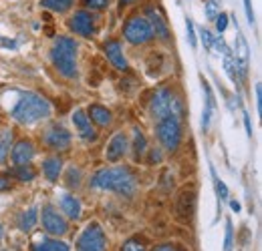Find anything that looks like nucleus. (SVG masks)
<instances>
[{"mask_svg":"<svg viewBox=\"0 0 262 251\" xmlns=\"http://www.w3.org/2000/svg\"><path fill=\"white\" fill-rule=\"evenodd\" d=\"M51 61L65 79H75L77 77V42L69 36H59L51 48Z\"/></svg>","mask_w":262,"mask_h":251,"instance_id":"3","label":"nucleus"},{"mask_svg":"<svg viewBox=\"0 0 262 251\" xmlns=\"http://www.w3.org/2000/svg\"><path fill=\"white\" fill-rule=\"evenodd\" d=\"M107 249V237L101 229V225L91 223L85 227V231L79 235L77 251H105Z\"/></svg>","mask_w":262,"mask_h":251,"instance_id":"7","label":"nucleus"},{"mask_svg":"<svg viewBox=\"0 0 262 251\" xmlns=\"http://www.w3.org/2000/svg\"><path fill=\"white\" fill-rule=\"evenodd\" d=\"M109 4V0H85V6L89 10H103Z\"/></svg>","mask_w":262,"mask_h":251,"instance_id":"33","label":"nucleus"},{"mask_svg":"<svg viewBox=\"0 0 262 251\" xmlns=\"http://www.w3.org/2000/svg\"><path fill=\"white\" fill-rule=\"evenodd\" d=\"M234 245V229H232V221H226V235H224V251H232Z\"/></svg>","mask_w":262,"mask_h":251,"instance_id":"29","label":"nucleus"},{"mask_svg":"<svg viewBox=\"0 0 262 251\" xmlns=\"http://www.w3.org/2000/svg\"><path fill=\"white\" fill-rule=\"evenodd\" d=\"M127 147H129V145H127V137H125L123 133L113 135L111 141H109V145H107L105 159H107V161H119V159L127 153Z\"/></svg>","mask_w":262,"mask_h":251,"instance_id":"13","label":"nucleus"},{"mask_svg":"<svg viewBox=\"0 0 262 251\" xmlns=\"http://www.w3.org/2000/svg\"><path fill=\"white\" fill-rule=\"evenodd\" d=\"M87 117H91L99 127H107L111 123V113H109V109H107V107H101V105H91Z\"/></svg>","mask_w":262,"mask_h":251,"instance_id":"21","label":"nucleus"},{"mask_svg":"<svg viewBox=\"0 0 262 251\" xmlns=\"http://www.w3.org/2000/svg\"><path fill=\"white\" fill-rule=\"evenodd\" d=\"M133 149H135V157L139 159L145 149H147V141H145V135L139 131V129H133Z\"/></svg>","mask_w":262,"mask_h":251,"instance_id":"25","label":"nucleus"},{"mask_svg":"<svg viewBox=\"0 0 262 251\" xmlns=\"http://www.w3.org/2000/svg\"><path fill=\"white\" fill-rule=\"evenodd\" d=\"M61 171H63V161H61V159L53 157V159H47V161L42 163V173H45V177H47L51 183H55V181L59 179Z\"/></svg>","mask_w":262,"mask_h":251,"instance_id":"19","label":"nucleus"},{"mask_svg":"<svg viewBox=\"0 0 262 251\" xmlns=\"http://www.w3.org/2000/svg\"><path fill=\"white\" fill-rule=\"evenodd\" d=\"M10 175H14V177L20 179V181H33L34 175H36V171L27 163V165H16V167L10 171Z\"/></svg>","mask_w":262,"mask_h":251,"instance_id":"24","label":"nucleus"},{"mask_svg":"<svg viewBox=\"0 0 262 251\" xmlns=\"http://www.w3.org/2000/svg\"><path fill=\"white\" fill-rule=\"evenodd\" d=\"M204 10H206V18L208 20H216V16L220 14V6H218L216 0H208L206 6H204Z\"/></svg>","mask_w":262,"mask_h":251,"instance_id":"27","label":"nucleus"},{"mask_svg":"<svg viewBox=\"0 0 262 251\" xmlns=\"http://www.w3.org/2000/svg\"><path fill=\"white\" fill-rule=\"evenodd\" d=\"M244 10H246V18L250 24H254V10H252V0H244Z\"/></svg>","mask_w":262,"mask_h":251,"instance_id":"37","label":"nucleus"},{"mask_svg":"<svg viewBox=\"0 0 262 251\" xmlns=\"http://www.w3.org/2000/svg\"><path fill=\"white\" fill-rule=\"evenodd\" d=\"M230 207H232V211H236V213L240 211V203H238V201H230Z\"/></svg>","mask_w":262,"mask_h":251,"instance_id":"43","label":"nucleus"},{"mask_svg":"<svg viewBox=\"0 0 262 251\" xmlns=\"http://www.w3.org/2000/svg\"><path fill=\"white\" fill-rule=\"evenodd\" d=\"M244 125H246L248 137H252V125H250V117H248V113H244Z\"/></svg>","mask_w":262,"mask_h":251,"instance_id":"40","label":"nucleus"},{"mask_svg":"<svg viewBox=\"0 0 262 251\" xmlns=\"http://www.w3.org/2000/svg\"><path fill=\"white\" fill-rule=\"evenodd\" d=\"M61 211L65 213L69 219H79L81 217V201L75 195L65 193L61 197Z\"/></svg>","mask_w":262,"mask_h":251,"instance_id":"16","label":"nucleus"},{"mask_svg":"<svg viewBox=\"0 0 262 251\" xmlns=\"http://www.w3.org/2000/svg\"><path fill=\"white\" fill-rule=\"evenodd\" d=\"M212 177H214V185H216V193H218V203L220 199H228V187L224 185V181H220L214 173V167H212Z\"/></svg>","mask_w":262,"mask_h":251,"instance_id":"28","label":"nucleus"},{"mask_svg":"<svg viewBox=\"0 0 262 251\" xmlns=\"http://www.w3.org/2000/svg\"><path fill=\"white\" fill-rule=\"evenodd\" d=\"M121 251H145V247H143L139 241H135V239H129V241H125V243H123Z\"/></svg>","mask_w":262,"mask_h":251,"instance_id":"35","label":"nucleus"},{"mask_svg":"<svg viewBox=\"0 0 262 251\" xmlns=\"http://www.w3.org/2000/svg\"><path fill=\"white\" fill-rule=\"evenodd\" d=\"M151 163H158V161H160V159H162V155H160V151H151Z\"/></svg>","mask_w":262,"mask_h":251,"instance_id":"42","label":"nucleus"},{"mask_svg":"<svg viewBox=\"0 0 262 251\" xmlns=\"http://www.w3.org/2000/svg\"><path fill=\"white\" fill-rule=\"evenodd\" d=\"M34 157V147L31 141H20L12 147V153H10V159L14 165H27L31 163Z\"/></svg>","mask_w":262,"mask_h":251,"instance_id":"15","label":"nucleus"},{"mask_svg":"<svg viewBox=\"0 0 262 251\" xmlns=\"http://www.w3.org/2000/svg\"><path fill=\"white\" fill-rule=\"evenodd\" d=\"M51 115V103L36 93H25L12 109V119L20 125H33Z\"/></svg>","mask_w":262,"mask_h":251,"instance_id":"2","label":"nucleus"},{"mask_svg":"<svg viewBox=\"0 0 262 251\" xmlns=\"http://www.w3.org/2000/svg\"><path fill=\"white\" fill-rule=\"evenodd\" d=\"M147 22H149L154 34H158L160 38H167V36H169V31H167V24H165L164 16H162L158 10L147 8Z\"/></svg>","mask_w":262,"mask_h":251,"instance_id":"17","label":"nucleus"},{"mask_svg":"<svg viewBox=\"0 0 262 251\" xmlns=\"http://www.w3.org/2000/svg\"><path fill=\"white\" fill-rule=\"evenodd\" d=\"M256 109H258V113L262 111V85L260 83H256Z\"/></svg>","mask_w":262,"mask_h":251,"instance_id":"38","label":"nucleus"},{"mask_svg":"<svg viewBox=\"0 0 262 251\" xmlns=\"http://www.w3.org/2000/svg\"><path fill=\"white\" fill-rule=\"evenodd\" d=\"M212 48H216L218 53H222V55H228V53H232L228 48V44L224 42V38L220 36V38H214V44H212Z\"/></svg>","mask_w":262,"mask_h":251,"instance_id":"34","label":"nucleus"},{"mask_svg":"<svg viewBox=\"0 0 262 251\" xmlns=\"http://www.w3.org/2000/svg\"><path fill=\"white\" fill-rule=\"evenodd\" d=\"M79 181H81V171H79V169H75V167H71V169H69L67 185H69V187H73V185L77 187V185H79Z\"/></svg>","mask_w":262,"mask_h":251,"instance_id":"30","label":"nucleus"},{"mask_svg":"<svg viewBox=\"0 0 262 251\" xmlns=\"http://www.w3.org/2000/svg\"><path fill=\"white\" fill-rule=\"evenodd\" d=\"M123 36L129 40L131 44H143V42L151 40L154 31H151V27H149V22H147L145 16L135 14V16H131L129 20L125 22V27H123Z\"/></svg>","mask_w":262,"mask_h":251,"instance_id":"6","label":"nucleus"},{"mask_svg":"<svg viewBox=\"0 0 262 251\" xmlns=\"http://www.w3.org/2000/svg\"><path fill=\"white\" fill-rule=\"evenodd\" d=\"M158 139L165 151H176L182 143V125L178 117H164L158 121Z\"/></svg>","mask_w":262,"mask_h":251,"instance_id":"5","label":"nucleus"},{"mask_svg":"<svg viewBox=\"0 0 262 251\" xmlns=\"http://www.w3.org/2000/svg\"><path fill=\"white\" fill-rule=\"evenodd\" d=\"M2 233H4V227L0 225V241H2Z\"/></svg>","mask_w":262,"mask_h":251,"instance_id":"44","label":"nucleus"},{"mask_svg":"<svg viewBox=\"0 0 262 251\" xmlns=\"http://www.w3.org/2000/svg\"><path fill=\"white\" fill-rule=\"evenodd\" d=\"M8 189H10V181L6 177H0V193L2 191H8Z\"/></svg>","mask_w":262,"mask_h":251,"instance_id":"41","label":"nucleus"},{"mask_svg":"<svg viewBox=\"0 0 262 251\" xmlns=\"http://www.w3.org/2000/svg\"><path fill=\"white\" fill-rule=\"evenodd\" d=\"M69 27H71V31L81 34V36H93V32H95V20H93L91 12L79 10V12L73 14Z\"/></svg>","mask_w":262,"mask_h":251,"instance_id":"10","label":"nucleus"},{"mask_svg":"<svg viewBox=\"0 0 262 251\" xmlns=\"http://www.w3.org/2000/svg\"><path fill=\"white\" fill-rule=\"evenodd\" d=\"M73 125H75L79 137H81L85 143H91V141L97 139V133H95V129H93V125H91V121H89V117H87L85 111L77 109V111L73 113Z\"/></svg>","mask_w":262,"mask_h":251,"instance_id":"12","label":"nucleus"},{"mask_svg":"<svg viewBox=\"0 0 262 251\" xmlns=\"http://www.w3.org/2000/svg\"><path fill=\"white\" fill-rule=\"evenodd\" d=\"M121 2H125V4H131V2H135V0H121Z\"/></svg>","mask_w":262,"mask_h":251,"instance_id":"45","label":"nucleus"},{"mask_svg":"<svg viewBox=\"0 0 262 251\" xmlns=\"http://www.w3.org/2000/svg\"><path fill=\"white\" fill-rule=\"evenodd\" d=\"M33 251H71V249H69L67 243L59 241V239H47V237H42V239H36L34 241Z\"/></svg>","mask_w":262,"mask_h":251,"instance_id":"20","label":"nucleus"},{"mask_svg":"<svg viewBox=\"0 0 262 251\" xmlns=\"http://www.w3.org/2000/svg\"><path fill=\"white\" fill-rule=\"evenodd\" d=\"M45 143L51 147V149H57V151H65L71 145V133L67 131L65 127H51L47 133H45Z\"/></svg>","mask_w":262,"mask_h":251,"instance_id":"11","label":"nucleus"},{"mask_svg":"<svg viewBox=\"0 0 262 251\" xmlns=\"http://www.w3.org/2000/svg\"><path fill=\"white\" fill-rule=\"evenodd\" d=\"M216 29H218L220 34L228 29V16H226V14H218V16H216Z\"/></svg>","mask_w":262,"mask_h":251,"instance_id":"36","label":"nucleus"},{"mask_svg":"<svg viewBox=\"0 0 262 251\" xmlns=\"http://www.w3.org/2000/svg\"><path fill=\"white\" fill-rule=\"evenodd\" d=\"M40 221H42V229L49 233V235H65L69 225H67L65 217L51 205H47L42 209V215H40Z\"/></svg>","mask_w":262,"mask_h":251,"instance_id":"8","label":"nucleus"},{"mask_svg":"<svg viewBox=\"0 0 262 251\" xmlns=\"http://www.w3.org/2000/svg\"><path fill=\"white\" fill-rule=\"evenodd\" d=\"M200 38H202V42H204V48H206V51H212L214 38H212V34H210V31L202 29V31H200Z\"/></svg>","mask_w":262,"mask_h":251,"instance_id":"31","label":"nucleus"},{"mask_svg":"<svg viewBox=\"0 0 262 251\" xmlns=\"http://www.w3.org/2000/svg\"><path fill=\"white\" fill-rule=\"evenodd\" d=\"M103 48H105L107 59L111 61V64H113L115 68L127 70V61H125V57H123V48H121V42H119V40H107Z\"/></svg>","mask_w":262,"mask_h":251,"instance_id":"14","label":"nucleus"},{"mask_svg":"<svg viewBox=\"0 0 262 251\" xmlns=\"http://www.w3.org/2000/svg\"><path fill=\"white\" fill-rule=\"evenodd\" d=\"M36 219H38V211H36V207H31V209H27L20 217H18V229L20 231H31L34 225H36Z\"/></svg>","mask_w":262,"mask_h":251,"instance_id":"22","label":"nucleus"},{"mask_svg":"<svg viewBox=\"0 0 262 251\" xmlns=\"http://www.w3.org/2000/svg\"><path fill=\"white\" fill-rule=\"evenodd\" d=\"M202 89L206 91V107H204V113H202V131H208L210 121H212V113H214L216 105H214V94H212L210 85H208V83H202Z\"/></svg>","mask_w":262,"mask_h":251,"instance_id":"18","label":"nucleus"},{"mask_svg":"<svg viewBox=\"0 0 262 251\" xmlns=\"http://www.w3.org/2000/svg\"><path fill=\"white\" fill-rule=\"evenodd\" d=\"M10 143H12V133L10 129L0 131V163H4L8 153H10Z\"/></svg>","mask_w":262,"mask_h":251,"instance_id":"23","label":"nucleus"},{"mask_svg":"<svg viewBox=\"0 0 262 251\" xmlns=\"http://www.w3.org/2000/svg\"><path fill=\"white\" fill-rule=\"evenodd\" d=\"M234 63L238 68V74L240 77H246L248 72V64H250V51H248V42L244 38V34L236 29V38H234Z\"/></svg>","mask_w":262,"mask_h":251,"instance_id":"9","label":"nucleus"},{"mask_svg":"<svg viewBox=\"0 0 262 251\" xmlns=\"http://www.w3.org/2000/svg\"><path fill=\"white\" fill-rule=\"evenodd\" d=\"M186 31H188V40H190V46H196V32H194V22L190 18H186Z\"/></svg>","mask_w":262,"mask_h":251,"instance_id":"32","label":"nucleus"},{"mask_svg":"<svg viewBox=\"0 0 262 251\" xmlns=\"http://www.w3.org/2000/svg\"><path fill=\"white\" fill-rule=\"evenodd\" d=\"M91 187L131 197L137 189V179L127 167H109V169H101L93 175Z\"/></svg>","mask_w":262,"mask_h":251,"instance_id":"1","label":"nucleus"},{"mask_svg":"<svg viewBox=\"0 0 262 251\" xmlns=\"http://www.w3.org/2000/svg\"><path fill=\"white\" fill-rule=\"evenodd\" d=\"M151 251H180L176 245H169V243H162V245H156Z\"/></svg>","mask_w":262,"mask_h":251,"instance_id":"39","label":"nucleus"},{"mask_svg":"<svg viewBox=\"0 0 262 251\" xmlns=\"http://www.w3.org/2000/svg\"><path fill=\"white\" fill-rule=\"evenodd\" d=\"M149 111L154 115V119H164V117H182L184 113V107H182V101L180 96L173 93L171 89H160L158 93L151 96V105H149Z\"/></svg>","mask_w":262,"mask_h":251,"instance_id":"4","label":"nucleus"},{"mask_svg":"<svg viewBox=\"0 0 262 251\" xmlns=\"http://www.w3.org/2000/svg\"><path fill=\"white\" fill-rule=\"evenodd\" d=\"M42 6L55 12H67L73 6V0H42Z\"/></svg>","mask_w":262,"mask_h":251,"instance_id":"26","label":"nucleus"}]
</instances>
